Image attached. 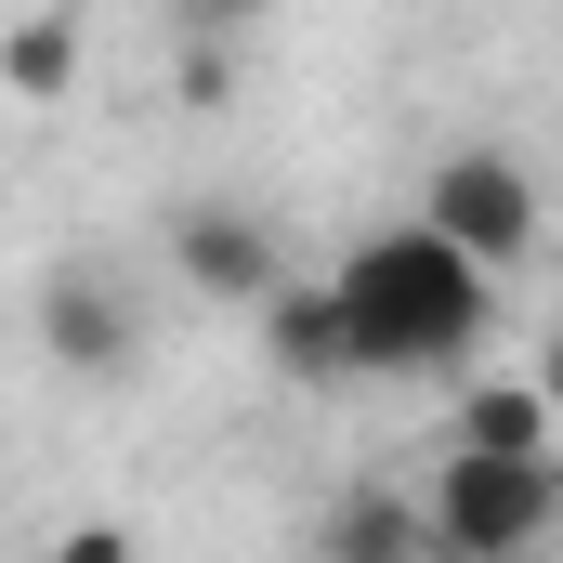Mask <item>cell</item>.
<instances>
[{"mask_svg":"<svg viewBox=\"0 0 563 563\" xmlns=\"http://www.w3.org/2000/svg\"><path fill=\"white\" fill-rule=\"evenodd\" d=\"M328 276H341V301H354L367 380H459V367L485 354V328H498V276H485L472 250H445L432 223L354 236Z\"/></svg>","mask_w":563,"mask_h":563,"instance_id":"obj_1","label":"cell"},{"mask_svg":"<svg viewBox=\"0 0 563 563\" xmlns=\"http://www.w3.org/2000/svg\"><path fill=\"white\" fill-rule=\"evenodd\" d=\"M420 511H432L445 563H538L563 525V459H472V445H445Z\"/></svg>","mask_w":563,"mask_h":563,"instance_id":"obj_2","label":"cell"},{"mask_svg":"<svg viewBox=\"0 0 563 563\" xmlns=\"http://www.w3.org/2000/svg\"><path fill=\"white\" fill-rule=\"evenodd\" d=\"M420 223L445 236V250H472L485 276H511L525 250H538V184H525V157H498V144H445L432 157V184H420Z\"/></svg>","mask_w":563,"mask_h":563,"instance_id":"obj_3","label":"cell"},{"mask_svg":"<svg viewBox=\"0 0 563 563\" xmlns=\"http://www.w3.org/2000/svg\"><path fill=\"white\" fill-rule=\"evenodd\" d=\"M40 354H53L66 380H132L144 367L132 288L106 276V263H53V288H40Z\"/></svg>","mask_w":563,"mask_h":563,"instance_id":"obj_4","label":"cell"},{"mask_svg":"<svg viewBox=\"0 0 563 563\" xmlns=\"http://www.w3.org/2000/svg\"><path fill=\"white\" fill-rule=\"evenodd\" d=\"M170 263H184V288H197V301H250V314L288 288L276 223H263V210H236V197H197V210L170 223Z\"/></svg>","mask_w":563,"mask_h":563,"instance_id":"obj_5","label":"cell"},{"mask_svg":"<svg viewBox=\"0 0 563 563\" xmlns=\"http://www.w3.org/2000/svg\"><path fill=\"white\" fill-rule=\"evenodd\" d=\"M263 354H276V380H367L341 276H288L276 301H263Z\"/></svg>","mask_w":563,"mask_h":563,"instance_id":"obj_6","label":"cell"},{"mask_svg":"<svg viewBox=\"0 0 563 563\" xmlns=\"http://www.w3.org/2000/svg\"><path fill=\"white\" fill-rule=\"evenodd\" d=\"M445 445H472V459H563V407L538 367H485V380H459V432Z\"/></svg>","mask_w":563,"mask_h":563,"instance_id":"obj_7","label":"cell"},{"mask_svg":"<svg viewBox=\"0 0 563 563\" xmlns=\"http://www.w3.org/2000/svg\"><path fill=\"white\" fill-rule=\"evenodd\" d=\"M314 563H445V551H432V511L407 485H341L314 511Z\"/></svg>","mask_w":563,"mask_h":563,"instance_id":"obj_8","label":"cell"},{"mask_svg":"<svg viewBox=\"0 0 563 563\" xmlns=\"http://www.w3.org/2000/svg\"><path fill=\"white\" fill-rule=\"evenodd\" d=\"M0 79H13V106H66L79 92V13H26L13 53H0Z\"/></svg>","mask_w":563,"mask_h":563,"instance_id":"obj_9","label":"cell"},{"mask_svg":"<svg viewBox=\"0 0 563 563\" xmlns=\"http://www.w3.org/2000/svg\"><path fill=\"white\" fill-rule=\"evenodd\" d=\"M40 563H132V525H66Z\"/></svg>","mask_w":563,"mask_h":563,"instance_id":"obj_10","label":"cell"},{"mask_svg":"<svg viewBox=\"0 0 563 563\" xmlns=\"http://www.w3.org/2000/svg\"><path fill=\"white\" fill-rule=\"evenodd\" d=\"M250 13H276V0H184V26H197V40H236Z\"/></svg>","mask_w":563,"mask_h":563,"instance_id":"obj_11","label":"cell"},{"mask_svg":"<svg viewBox=\"0 0 563 563\" xmlns=\"http://www.w3.org/2000/svg\"><path fill=\"white\" fill-rule=\"evenodd\" d=\"M538 380H551V407H563V328H551V341H538Z\"/></svg>","mask_w":563,"mask_h":563,"instance_id":"obj_12","label":"cell"}]
</instances>
